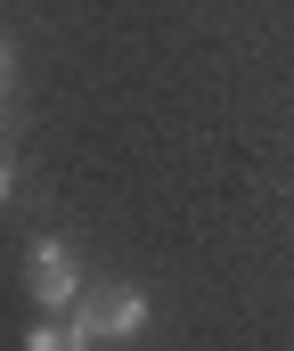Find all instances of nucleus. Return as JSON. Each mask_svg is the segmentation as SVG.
<instances>
[{
	"label": "nucleus",
	"instance_id": "1",
	"mask_svg": "<svg viewBox=\"0 0 294 351\" xmlns=\"http://www.w3.org/2000/svg\"><path fill=\"white\" fill-rule=\"evenodd\" d=\"M74 319H82L90 343H139L147 335V294L139 286H98V294L74 302Z\"/></svg>",
	"mask_w": 294,
	"mask_h": 351
},
{
	"label": "nucleus",
	"instance_id": "2",
	"mask_svg": "<svg viewBox=\"0 0 294 351\" xmlns=\"http://www.w3.org/2000/svg\"><path fill=\"white\" fill-rule=\"evenodd\" d=\"M25 294H33L41 311H74V302H82V262H74L66 237H41V245H33V262H25Z\"/></svg>",
	"mask_w": 294,
	"mask_h": 351
},
{
	"label": "nucleus",
	"instance_id": "3",
	"mask_svg": "<svg viewBox=\"0 0 294 351\" xmlns=\"http://www.w3.org/2000/svg\"><path fill=\"white\" fill-rule=\"evenodd\" d=\"M25 351H90V335H82L74 311H41V327L25 335Z\"/></svg>",
	"mask_w": 294,
	"mask_h": 351
},
{
	"label": "nucleus",
	"instance_id": "4",
	"mask_svg": "<svg viewBox=\"0 0 294 351\" xmlns=\"http://www.w3.org/2000/svg\"><path fill=\"white\" fill-rule=\"evenodd\" d=\"M8 188H16V172H8V156H0V204H8Z\"/></svg>",
	"mask_w": 294,
	"mask_h": 351
},
{
	"label": "nucleus",
	"instance_id": "5",
	"mask_svg": "<svg viewBox=\"0 0 294 351\" xmlns=\"http://www.w3.org/2000/svg\"><path fill=\"white\" fill-rule=\"evenodd\" d=\"M0 82H8V41H0Z\"/></svg>",
	"mask_w": 294,
	"mask_h": 351
}]
</instances>
